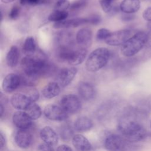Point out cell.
Segmentation results:
<instances>
[{"label": "cell", "mask_w": 151, "mask_h": 151, "mask_svg": "<svg viewBox=\"0 0 151 151\" xmlns=\"http://www.w3.org/2000/svg\"><path fill=\"white\" fill-rule=\"evenodd\" d=\"M21 65L26 77L24 81L29 85H33L32 81L51 70V65L44 54L25 55L21 60Z\"/></svg>", "instance_id": "cell-1"}, {"label": "cell", "mask_w": 151, "mask_h": 151, "mask_svg": "<svg viewBox=\"0 0 151 151\" xmlns=\"http://www.w3.org/2000/svg\"><path fill=\"white\" fill-rule=\"evenodd\" d=\"M117 129L121 136L130 143L140 142L146 136L145 129L139 123L133 120H122L118 123Z\"/></svg>", "instance_id": "cell-2"}, {"label": "cell", "mask_w": 151, "mask_h": 151, "mask_svg": "<svg viewBox=\"0 0 151 151\" xmlns=\"http://www.w3.org/2000/svg\"><path fill=\"white\" fill-rule=\"evenodd\" d=\"M110 51L105 47H99L93 50L86 61V68L90 72H96L104 67L110 58Z\"/></svg>", "instance_id": "cell-3"}, {"label": "cell", "mask_w": 151, "mask_h": 151, "mask_svg": "<svg viewBox=\"0 0 151 151\" xmlns=\"http://www.w3.org/2000/svg\"><path fill=\"white\" fill-rule=\"evenodd\" d=\"M147 34L139 31L130 37L121 47V53L125 57H132L139 52L146 45Z\"/></svg>", "instance_id": "cell-4"}, {"label": "cell", "mask_w": 151, "mask_h": 151, "mask_svg": "<svg viewBox=\"0 0 151 151\" xmlns=\"http://www.w3.org/2000/svg\"><path fill=\"white\" fill-rule=\"evenodd\" d=\"M104 145L107 151H128L133 146L130 142L126 140L122 136L116 134L107 136Z\"/></svg>", "instance_id": "cell-5"}, {"label": "cell", "mask_w": 151, "mask_h": 151, "mask_svg": "<svg viewBox=\"0 0 151 151\" xmlns=\"http://www.w3.org/2000/svg\"><path fill=\"white\" fill-rule=\"evenodd\" d=\"M60 106L67 113L74 114L80 110L81 102L76 95L70 94L65 95L61 98Z\"/></svg>", "instance_id": "cell-6"}, {"label": "cell", "mask_w": 151, "mask_h": 151, "mask_svg": "<svg viewBox=\"0 0 151 151\" xmlns=\"http://www.w3.org/2000/svg\"><path fill=\"white\" fill-rule=\"evenodd\" d=\"M44 114L46 118L53 121H64L68 117V113L61 106L54 104L47 106L44 110Z\"/></svg>", "instance_id": "cell-7"}, {"label": "cell", "mask_w": 151, "mask_h": 151, "mask_svg": "<svg viewBox=\"0 0 151 151\" xmlns=\"http://www.w3.org/2000/svg\"><path fill=\"white\" fill-rule=\"evenodd\" d=\"M130 31L126 29L111 32L105 42L111 46L122 45L130 38Z\"/></svg>", "instance_id": "cell-8"}, {"label": "cell", "mask_w": 151, "mask_h": 151, "mask_svg": "<svg viewBox=\"0 0 151 151\" xmlns=\"http://www.w3.org/2000/svg\"><path fill=\"white\" fill-rule=\"evenodd\" d=\"M21 84V77L17 74L10 73L4 78L2 82V87L5 92L10 93L16 90Z\"/></svg>", "instance_id": "cell-9"}, {"label": "cell", "mask_w": 151, "mask_h": 151, "mask_svg": "<svg viewBox=\"0 0 151 151\" xmlns=\"http://www.w3.org/2000/svg\"><path fill=\"white\" fill-rule=\"evenodd\" d=\"M77 73V69L76 67L63 68L58 73L57 81L60 86L62 88L69 85Z\"/></svg>", "instance_id": "cell-10"}, {"label": "cell", "mask_w": 151, "mask_h": 151, "mask_svg": "<svg viewBox=\"0 0 151 151\" xmlns=\"http://www.w3.org/2000/svg\"><path fill=\"white\" fill-rule=\"evenodd\" d=\"M12 122L19 129L27 130L32 124V120L25 111H17L12 116Z\"/></svg>", "instance_id": "cell-11"}, {"label": "cell", "mask_w": 151, "mask_h": 151, "mask_svg": "<svg viewBox=\"0 0 151 151\" xmlns=\"http://www.w3.org/2000/svg\"><path fill=\"white\" fill-rule=\"evenodd\" d=\"M14 141L19 147L27 149L32 143V136L27 130L19 129L15 133Z\"/></svg>", "instance_id": "cell-12"}, {"label": "cell", "mask_w": 151, "mask_h": 151, "mask_svg": "<svg viewBox=\"0 0 151 151\" xmlns=\"http://www.w3.org/2000/svg\"><path fill=\"white\" fill-rule=\"evenodd\" d=\"M93 40L92 31L88 28H83L80 29L76 34V42L80 48H89Z\"/></svg>", "instance_id": "cell-13"}, {"label": "cell", "mask_w": 151, "mask_h": 151, "mask_svg": "<svg viewBox=\"0 0 151 151\" xmlns=\"http://www.w3.org/2000/svg\"><path fill=\"white\" fill-rule=\"evenodd\" d=\"M10 102L14 108L19 110H25L32 103L29 97L23 93L13 94L11 97Z\"/></svg>", "instance_id": "cell-14"}, {"label": "cell", "mask_w": 151, "mask_h": 151, "mask_svg": "<svg viewBox=\"0 0 151 151\" xmlns=\"http://www.w3.org/2000/svg\"><path fill=\"white\" fill-rule=\"evenodd\" d=\"M78 92L81 98L86 101L92 100L96 95V90L94 86L85 81L80 82L78 86Z\"/></svg>", "instance_id": "cell-15"}, {"label": "cell", "mask_w": 151, "mask_h": 151, "mask_svg": "<svg viewBox=\"0 0 151 151\" xmlns=\"http://www.w3.org/2000/svg\"><path fill=\"white\" fill-rule=\"evenodd\" d=\"M86 24H88L87 17L74 18L70 19H65L64 21L55 22L53 24V28L55 29L68 28L71 27L75 28Z\"/></svg>", "instance_id": "cell-16"}, {"label": "cell", "mask_w": 151, "mask_h": 151, "mask_svg": "<svg viewBox=\"0 0 151 151\" xmlns=\"http://www.w3.org/2000/svg\"><path fill=\"white\" fill-rule=\"evenodd\" d=\"M40 136L42 140L51 146L55 145L58 140L57 133L50 126L43 127L40 133Z\"/></svg>", "instance_id": "cell-17"}, {"label": "cell", "mask_w": 151, "mask_h": 151, "mask_svg": "<svg viewBox=\"0 0 151 151\" xmlns=\"http://www.w3.org/2000/svg\"><path fill=\"white\" fill-rule=\"evenodd\" d=\"M86 48H79L73 50L67 61V63L71 65H78L81 64L86 59L87 54Z\"/></svg>", "instance_id": "cell-18"}, {"label": "cell", "mask_w": 151, "mask_h": 151, "mask_svg": "<svg viewBox=\"0 0 151 151\" xmlns=\"http://www.w3.org/2000/svg\"><path fill=\"white\" fill-rule=\"evenodd\" d=\"M72 143L78 151H90L92 149V146L89 140L80 134H77L73 136Z\"/></svg>", "instance_id": "cell-19"}, {"label": "cell", "mask_w": 151, "mask_h": 151, "mask_svg": "<svg viewBox=\"0 0 151 151\" xmlns=\"http://www.w3.org/2000/svg\"><path fill=\"white\" fill-rule=\"evenodd\" d=\"M140 7L139 0H123L119 8L124 14H132L137 12Z\"/></svg>", "instance_id": "cell-20"}, {"label": "cell", "mask_w": 151, "mask_h": 151, "mask_svg": "<svg viewBox=\"0 0 151 151\" xmlns=\"http://www.w3.org/2000/svg\"><path fill=\"white\" fill-rule=\"evenodd\" d=\"M93 126V122L91 119L87 116L78 117L74 123V129L80 132L90 130Z\"/></svg>", "instance_id": "cell-21"}, {"label": "cell", "mask_w": 151, "mask_h": 151, "mask_svg": "<svg viewBox=\"0 0 151 151\" xmlns=\"http://www.w3.org/2000/svg\"><path fill=\"white\" fill-rule=\"evenodd\" d=\"M61 90V87L57 82H50L42 90V94L44 98L50 99L58 96Z\"/></svg>", "instance_id": "cell-22"}, {"label": "cell", "mask_w": 151, "mask_h": 151, "mask_svg": "<svg viewBox=\"0 0 151 151\" xmlns=\"http://www.w3.org/2000/svg\"><path fill=\"white\" fill-rule=\"evenodd\" d=\"M19 57V52L15 45L11 47L6 55V62L10 67H15L18 65Z\"/></svg>", "instance_id": "cell-23"}, {"label": "cell", "mask_w": 151, "mask_h": 151, "mask_svg": "<svg viewBox=\"0 0 151 151\" xmlns=\"http://www.w3.org/2000/svg\"><path fill=\"white\" fill-rule=\"evenodd\" d=\"M37 45L34 38L29 36L26 38L22 46V51L25 55H32L35 54Z\"/></svg>", "instance_id": "cell-24"}, {"label": "cell", "mask_w": 151, "mask_h": 151, "mask_svg": "<svg viewBox=\"0 0 151 151\" xmlns=\"http://www.w3.org/2000/svg\"><path fill=\"white\" fill-rule=\"evenodd\" d=\"M59 134L61 139L65 142L69 141L74 136L73 128L68 123H65L61 126L59 129Z\"/></svg>", "instance_id": "cell-25"}, {"label": "cell", "mask_w": 151, "mask_h": 151, "mask_svg": "<svg viewBox=\"0 0 151 151\" xmlns=\"http://www.w3.org/2000/svg\"><path fill=\"white\" fill-rule=\"evenodd\" d=\"M115 1L116 0H99V3L104 12L114 15L117 12V7L114 4Z\"/></svg>", "instance_id": "cell-26"}, {"label": "cell", "mask_w": 151, "mask_h": 151, "mask_svg": "<svg viewBox=\"0 0 151 151\" xmlns=\"http://www.w3.org/2000/svg\"><path fill=\"white\" fill-rule=\"evenodd\" d=\"M25 111L32 120H37L39 119L42 114L41 107L34 103H31Z\"/></svg>", "instance_id": "cell-27"}, {"label": "cell", "mask_w": 151, "mask_h": 151, "mask_svg": "<svg viewBox=\"0 0 151 151\" xmlns=\"http://www.w3.org/2000/svg\"><path fill=\"white\" fill-rule=\"evenodd\" d=\"M68 16L67 11H61L58 10H54L48 17V20L51 22H59L66 19Z\"/></svg>", "instance_id": "cell-28"}, {"label": "cell", "mask_w": 151, "mask_h": 151, "mask_svg": "<svg viewBox=\"0 0 151 151\" xmlns=\"http://www.w3.org/2000/svg\"><path fill=\"white\" fill-rule=\"evenodd\" d=\"M88 0H76L71 4L70 9L71 11H78L85 8L87 5Z\"/></svg>", "instance_id": "cell-29"}, {"label": "cell", "mask_w": 151, "mask_h": 151, "mask_svg": "<svg viewBox=\"0 0 151 151\" xmlns=\"http://www.w3.org/2000/svg\"><path fill=\"white\" fill-rule=\"evenodd\" d=\"M71 4L68 0H58L55 4L54 10L67 11L68 9H70Z\"/></svg>", "instance_id": "cell-30"}, {"label": "cell", "mask_w": 151, "mask_h": 151, "mask_svg": "<svg viewBox=\"0 0 151 151\" xmlns=\"http://www.w3.org/2000/svg\"><path fill=\"white\" fill-rule=\"evenodd\" d=\"M30 87L31 86H28V89H27V93L25 94L29 97L32 103H35L38 100L40 94L36 88Z\"/></svg>", "instance_id": "cell-31"}, {"label": "cell", "mask_w": 151, "mask_h": 151, "mask_svg": "<svg viewBox=\"0 0 151 151\" xmlns=\"http://www.w3.org/2000/svg\"><path fill=\"white\" fill-rule=\"evenodd\" d=\"M110 33L111 32L110 30L104 28H101L97 31L96 34V38L99 41H105L108 38Z\"/></svg>", "instance_id": "cell-32"}, {"label": "cell", "mask_w": 151, "mask_h": 151, "mask_svg": "<svg viewBox=\"0 0 151 151\" xmlns=\"http://www.w3.org/2000/svg\"><path fill=\"white\" fill-rule=\"evenodd\" d=\"M88 24H90L92 25H98L99 24L101 21V17L98 14H92L90 15L89 17H87Z\"/></svg>", "instance_id": "cell-33"}, {"label": "cell", "mask_w": 151, "mask_h": 151, "mask_svg": "<svg viewBox=\"0 0 151 151\" xmlns=\"http://www.w3.org/2000/svg\"><path fill=\"white\" fill-rule=\"evenodd\" d=\"M19 14H20V8L18 6H14L10 10L8 17L9 19L12 20H15L19 17Z\"/></svg>", "instance_id": "cell-34"}, {"label": "cell", "mask_w": 151, "mask_h": 151, "mask_svg": "<svg viewBox=\"0 0 151 151\" xmlns=\"http://www.w3.org/2000/svg\"><path fill=\"white\" fill-rule=\"evenodd\" d=\"M52 146H51L45 143H41L38 146L37 151H54Z\"/></svg>", "instance_id": "cell-35"}, {"label": "cell", "mask_w": 151, "mask_h": 151, "mask_svg": "<svg viewBox=\"0 0 151 151\" xmlns=\"http://www.w3.org/2000/svg\"><path fill=\"white\" fill-rule=\"evenodd\" d=\"M42 0H20V4L22 5H35L41 2Z\"/></svg>", "instance_id": "cell-36"}, {"label": "cell", "mask_w": 151, "mask_h": 151, "mask_svg": "<svg viewBox=\"0 0 151 151\" xmlns=\"http://www.w3.org/2000/svg\"><path fill=\"white\" fill-rule=\"evenodd\" d=\"M143 18L147 21H151V7L146 8L143 11Z\"/></svg>", "instance_id": "cell-37"}, {"label": "cell", "mask_w": 151, "mask_h": 151, "mask_svg": "<svg viewBox=\"0 0 151 151\" xmlns=\"http://www.w3.org/2000/svg\"><path fill=\"white\" fill-rule=\"evenodd\" d=\"M0 140H1V150L2 151V150L5 147V145H6V139L2 132H1L0 133Z\"/></svg>", "instance_id": "cell-38"}, {"label": "cell", "mask_w": 151, "mask_h": 151, "mask_svg": "<svg viewBox=\"0 0 151 151\" xmlns=\"http://www.w3.org/2000/svg\"><path fill=\"white\" fill-rule=\"evenodd\" d=\"M56 151H73L72 149L67 145H61L58 146Z\"/></svg>", "instance_id": "cell-39"}, {"label": "cell", "mask_w": 151, "mask_h": 151, "mask_svg": "<svg viewBox=\"0 0 151 151\" xmlns=\"http://www.w3.org/2000/svg\"><path fill=\"white\" fill-rule=\"evenodd\" d=\"M146 46L151 47V30L147 34V40H146Z\"/></svg>", "instance_id": "cell-40"}, {"label": "cell", "mask_w": 151, "mask_h": 151, "mask_svg": "<svg viewBox=\"0 0 151 151\" xmlns=\"http://www.w3.org/2000/svg\"><path fill=\"white\" fill-rule=\"evenodd\" d=\"M16 0H1V1L4 4H9L11 2H12Z\"/></svg>", "instance_id": "cell-41"}, {"label": "cell", "mask_w": 151, "mask_h": 151, "mask_svg": "<svg viewBox=\"0 0 151 151\" xmlns=\"http://www.w3.org/2000/svg\"><path fill=\"white\" fill-rule=\"evenodd\" d=\"M3 113H4V107H3L2 104H1V117H2Z\"/></svg>", "instance_id": "cell-42"}, {"label": "cell", "mask_w": 151, "mask_h": 151, "mask_svg": "<svg viewBox=\"0 0 151 151\" xmlns=\"http://www.w3.org/2000/svg\"><path fill=\"white\" fill-rule=\"evenodd\" d=\"M150 126H151V119H150Z\"/></svg>", "instance_id": "cell-43"}]
</instances>
